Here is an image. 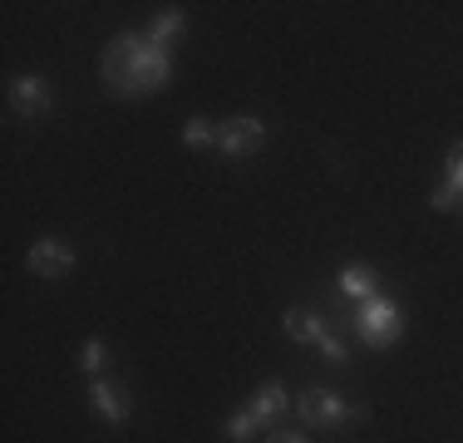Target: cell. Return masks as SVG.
I'll list each match as a JSON object with an SVG mask.
<instances>
[{
	"label": "cell",
	"instance_id": "cell-1",
	"mask_svg": "<svg viewBox=\"0 0 463 443\" xmlns=\"http://www.w3.org/2000/svg\"><path fill=\"white\" fill-rule=\"evenodd\" d=\"M99 74H104V89L114 99H143V94L168 89L173 60H168V50H158L148 35H134V30H128V35L109 40Z\"/></svg>",
	"mask_w": 463,
	"mask_h": 443
},
{
	"label": "cell",
	"instance_id": "cell-2",
	"mask_svg": "<svg viewBox=\"0 0 463 443\" xmlns=\"http://www.w3.org/2000/svg\"><path fill=\"white\" fill-rule=\"evenodd\" d=\"M281 409H286V384H281V380H267L257 394H251V404L241 409V414L227 419V438H232V443H247L261 424H277Z\"/></svg>",
	"mask_w": 463,
	"mask_h": 443
},
{
	"label": "cell",
	"instance_id": "cell-3",
	"mask_svg": "<svg viewBox=\"0 0 463 443\" xmlns=\"http://www.w3.org/2000/svg\"><path fill=\"white\" fill-rule=\"evenodd\" d=\"M355 330H360V340H365L370 350H384V345H394V340L404 335V316H400V306H394L390 296H374V301H365L355 310Z\"/></svg>",
	"mask_w": 463,
	"mask_h": 443
},
{
	"label": "cell",
	"instance_id": "cell-4",
	"mask_svg": "<svg viewBox=\"0 0 463 443\" xmlns=\"http://www.w3.org/2000/svg\"><path fill=\"white\" fill-rule=\"evenodd\" d=\"M296 409H301V419L311 429H340L345 419H360L355 404H345L335 390H321V384H311V390L296 399Z\"/></svg>",
	"mask_w": 463,
	"mask_h": 443
},
{
	"label": "cell",
	"instance_id": "cell-5",
	"mask_svg": "<svg viewBox=\"0 0 463 443\" xmlns=\"http://www.w3.org/2000/svg\"><path fill=\"white\" fill-rule=\"evenodd\" d=\"M267 143V124L261 118H251V114H241V118H227V124H217V148L227 153V158H251V153Z\"/></svg>",
	"mask_w": 463,
	"mask_h": 443
},
{
	"label": "cell",
	"instance_id": "cell-6",
	"mask_svg": "<svg viewBox=\"0 0 463 443\" xmlns=\"http://www.w3.org/2000/svg\"><path fill=\"white\" fill-rule=\"evenodd\" d=\"M25 266H30V276H40V281H60V276L74 271V247H64L60 237H45V241H35V247L25 251Z\"/></svg>",
	"mask_w": 463,
	"mask_h": 443
},
{
	"label": "cell",
	"instance_id": "cell-7",
	"mask_svg": "<svg viewBox=\"0 0 463 443\" xmlns=\"http://www.w3.org/2000/svg\"><path fill=\"white\" fill-rule=\"evenodd\" d=\"M10 108H15V114H25V118H45L50 108H54L50 84L40 80V74H20V80L10 84Z\"/></svg>",
	"mask_w": 463,
	"mask_h": 443
},
{
	"label": "cell",
	"instance_id": "cell-8",
	"mask_svg": "<svg viewBox=\"0 0 463 443\" xmlns=\"http://www.w3.org/2000/svg\"><path fill=\"white\" fill-rule=\"evenodd\" d=\"M90 399H94V414L99 419H109V424H124L128 419V394L118 390V384H109V380H94V390H90Z\"/></svg>",
	"mask_w": 463,
	"mask_h": 443
},
{
	"label": "cell",
	"instance_id": "cell-9",
	"mask_svg": "<svg viewBox=\"0 0 463 443\" xmlns=\"http://www.w3.org/2000/svg\"><path fill=\"white\" fill-rule=\"evenodd\" d=\"M340 291L350 296V301H374V296H380V276L370 271V266H345V271H340Z\"/></svg>",
	"mask_w": 463,
	"mask_h": 443
},
{
	"label": "cell",
	"instance_id": "cell-10",
	"mask_svg": "<svg viewBox=\"0 0 463 443\" xmlns=\"http://www.w3.org/2000/svg\"><path fill=\"white\" fill-rule=\"evenodd\" d=\"M286 335L301 340V345H316V340L326 335V320L316 316V310H306V306H291L286 310Z\"/></svg>",
	"mask_w": 463,
	"mask_h": 443
},
{
	"label": "cell",
	"instance_id": "cell-11",
	"mask_svg": "<svg viewBox=\"0 0 463 443\" xmlns=\"http://www.w3.org/2000/svg\"><path fill=\"white\" fill-rule=\"evenodd\" d=\"M183 25H187V15H183V10H163V15L148 25V40L158 44V50H168V44L183 35Z\"/></svg>",
	"mask_w": 463,
	"mask_h": 443
},
{
	"label": "cell",
	"instance_id": "cell-12",
	"mask_svg": "<svg viewBox=\"0 0 463 443\" xmlns=\"http://www.w3.org/2000/svg\"><path fill=\"white\" fill-rule=\"evenodd\" d=\"M183 143H187V148H217V124H207V118H187V124H183Z\"/></svg>",
	"mask_w": 463,
	"mask_h": 443
},
{
	"label": "cell",
	"instance_id": "cell-13",
	"mask_svg": "<svg viewBox=\"0 0 463 443\" xmlns=\"http://www.w3.org/2000/svg\"><path fill=\"white\" fill-rule=\"evenodd\" d=\"M104 360H109V345H104V340H84V350H80V364L94 374V380H99V370H104Z\"/></svg>",
	"mask_w": 463,
	"mask_h": 443
},
{
	"label": "cell",
	"instance_id": "cell-14",
	"mask_svg": "<svg viewBox=\"0 0 463 443\" xmlns=\"http://www.w3.org/2000/svg\"><path fill=\"white\" fill-rule=\"evenodd\" d=\"M444 168H449V177H444V183H449V187H454V193L463 197V143H454V148H449Z\"/></svg>",
	"mask_w": 463,
	"mask_h": 443
},
{
	"label": "cell",
	"instance_id": "cell-15",
	"mask_svg": "<svg viewBox=\"0 0 463 443\" xmlns=\"http://www.w3.org/2000/svg\"><path fill=\"white\" fill-rule=\"evenodd\" d=\"M316 350H321V354H326V360H330V364H350V350H345V345H340V340H335V335H330V330H326V335H321V340H316Z\"/></svg>",
	"mask_w": 463,
	"mask_h": 443
},
{
	"label": "cell",
	"instance_id": "cell-16",
	"mask_svg": "<svg viewBox=\"0 0 463 443\" xmlns=\"http://www.w3.org/2000/svg\"><path fill=\"white\" fill-rule=\"evenodd\" d=\"M429 203H434L439 212H454V207H458V193H454V187H449V183H439L434 193H429Z\"/></svg>",
	"mask_w": 463,
	"mask_h": 443
},
{
	"label": "cell",
	"instance_id": "cell-17",
	"mask_svg": "<svg viewBox=\"0 0 463 443\" xmlns=\"http://www.w3.org/2000/svg\"><path fill=\"white\" fill-rule=\"evenodd\" d=\"M271 443H311L306 434H271Z\"/></svg>",
	"mask_w": 463,
	"mask_h": 443
}]
</instances>
